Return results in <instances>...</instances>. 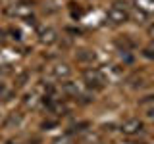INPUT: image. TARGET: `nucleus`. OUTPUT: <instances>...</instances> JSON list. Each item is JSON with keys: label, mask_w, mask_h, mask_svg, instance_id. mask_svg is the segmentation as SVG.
<instances>
[{"label": "nucleus", "mask_w": 154, "mask_h": 144, "mask_svg": "<svg viewBox=\"0 0 154 144\" xmlns=\"http://www.w3.org/2000/svg\"><path fill=\"white\" fill-rule=\"evenodd\" d=\"M52 73H54L56 79L66 81V79H69V77H71V67L67 65V64H56L54 67H52Z\"/></svg>", "instance_id": "6"}, {"label": "nucleus", "mask_w": 154, "mask_h": 144, "mask_svg": "<svg viewBox=\"0 0 154 144\" xmlns=\"http://www.w3.org/2000/svg\"><path fill=\"white\" fill-rule=\"evenodd\" d=\"M146 115H148L150 119H154V108H152V110H148V113H146Z\"/></svg>", "instance_id": "10"}, {"label": "nucleus", "mask_w": 154, "mask_h": 144, "mask_svg": "<svg viewBox=\"0 0 154 144\" xmlns=\"http://www.w3.org/2000/svg\"><path fill=\"white\" fill-rule=\"evenodd\" d=\"M83 79H85L87 86H89V88H94V90H100L106 83H108L106 75L100 69H96V67H89V69H85L83 71Z\"/></svg>", "instance_id": "2"}, {"label": "nucleus", "mask_w": 154, "mask_h": 144, "mask_svg": "<svg viewBox=\"0 0 154 144\" xmlns=\"http://www.w3.org/2000/svg\"><path fill=\"white\" fill-rule=\"evenodd\" d=\"M143 56L148 58V60H154V40L148 42V44L143 48Z\"/></svg>", "instance_id": "8"}, {"label": "nucleus", "mask_w": 154, "mask_h": 144, "mask_svg": "<svg viewBox=\"0 0 154 144\" xmlns=\"http://www.w3.org/2000/svg\"><path fill=\"white\" fill-rule=\"evenodd\" d=\"M148 35H150V37L154 38V23H152V25H150V27H148Z\"/></svg>", "instance_id": "9"}, {"label": "nucleus", "mask_w": 154, "mask_h": 144, "mask_svg": "<svg viewBox=\"0 0 154 144\" xmlns=\"http://www.w3.org/2000/svg\"><path fill=\"white\" fill-rule=\"evenodd\" d=\"M56 38H58V35L52 27H41L38 29V40H41L42 44H54Z\"/></svg>", "instance_id": "5"}, {"label": "nucleus", "mask_w": 154, "mask_h": 144, "mask_svg": "<svg viewBox=\"0 0 154 144\" xmlns=\"http://www.w3.org/2000/svg\"><path fill=\"white\" fill-rule=\"evenodd\" d=\"M143 129H144V125H143L141 119H137V117H131V119H127V121L122 123V133L127 134V136H135V134L143 133Z\"/></svg>", "instance_id": "3"}, {"label": "nucleus", "mask_w": 154, "mask_h": 144, "mask_svg": "<svg viewBox=\"0 0 154 144\" xmlns=\"http://www.w3.org/2000/svg\"><path fill=\"white\" fill-rule=\"evenodd\" d=\"M129 17H131V12H129L127 4L122 2V0H116V2L110 6L108 10V19L114 23V25H122V23H127Z\"/></svg>", "instance_id": "1"}, {"label": "nucleus", "mask_w": 154, "mask_h": 144, "mask_svg": "<svg viewBox=\"0 0 154 144\" xmlns=\"http://www.w3.org/2000/svg\"><path fill=\"white\" fill-rule=\"evenodd\" d=\"M135 8L141 10L146 16H152L154 14V0H135Z\"/></svg>", "instance_id": "7"}, {"label": "nucleus", "mask_w": 154, "mask_h": 144, "mask_svg": "<svg viewBox=\"0 0 154 144\" xmlns=\"http://www.w3.org/2000/svg\"><path fill=\"white\" fill-rule=\"evenodd\" d=\"M10 14L16 16V17H21V19H31L33 6H31V4H16V6L10 10Z\"/></svg>", "instance_id": "4"}]
</instances>
